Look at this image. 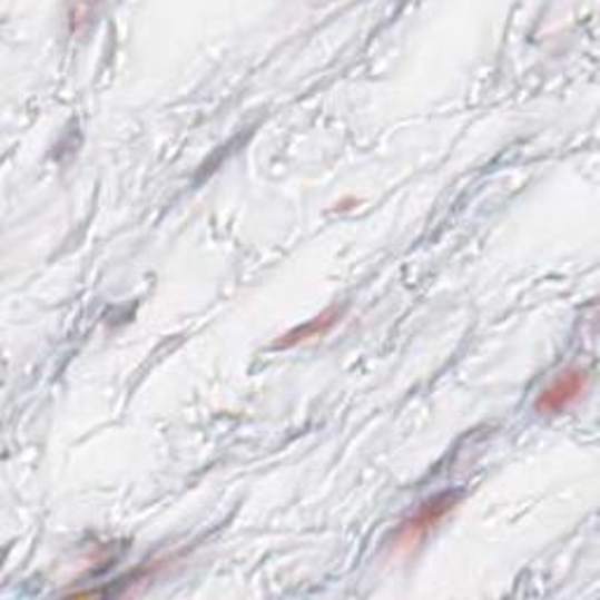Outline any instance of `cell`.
Here are the masks:
<instances>
[{"label":"cell","instance_id":"1","mask_svg":"<svg viewBox=\"0 0 600 600\" xmlns=\"http://www.w3.org/2000/svg\"><path fill=\"white\" fill-rule=\"evenodd\" d=\"M587 385H589V373L584 368H568L555 375L553 381L540 392L535 409L547 415L561 413L587 392Z\"/></svg>","mask_w":600,"mask_h":600},{"label":"cell","instance_id":"2","mask_svg":"<svg viewBox=\"0 0 600 600\" xmlns=\"http://www.w3.org/2000/svg\"><path fill=\"white\" fill-rule=\"evenodd\" d=\"M460 500L458 493H441L432 500H427L425 504H420V509L415 514L402 523L396 532V544L399 547H411L417 540H422L427 535V532L449 514V511L455 506V502Z\"/></svg>","mask_w":600,"mask_h":600},{"label":"cell","instance_id":"3","mask_svg":"<svg viewBox=\"0 0 600 600\" xmlns=\"http://www.w3.org/2000/svg\"><path fill=\"white\" fill-rule=\"evenodd\" d=\"M333 319H336V309H328V313H324L322 317H317V319H313L309 324H305V326H301V328L288 333V336H284V341L277 343V347H288V345H296L301 341L315 338V336H319V333H324L333 324Z\"/></svg>","mask_w":600,"mask_h":600}]
</instances>
